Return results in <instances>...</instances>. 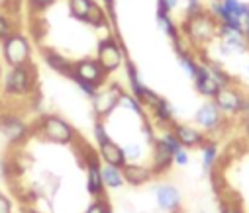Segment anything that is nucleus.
Returning a JSON list of instances; mask_svg holds the SVG:
<instances>
[{"label": "nucleus", "instance_id": "obj_1", "mask_svg": "<svg viewBox=\"0 0 249 213\" xmlns=\"http://www.w3.org/2000/svg\"><path fill=\"white\" fill-rule=\"evenodd\" d=\"M37 131L41 133V137L45 141H49V143H55V145H71L77 133L73 129V125L63 119V117H59V115H41L39 123H37Z\"/></svg>", "mask_w": 249, "mask_h": 213}, {"label": "nucleus", "instance_id": "obj_2", "mask_svg": "<svg viewBox=\"0 0 249 213\" xmlns=\"http://www.w3.org/2000/svg\"><path fill=\"white\" fill-rule=\"evenodd\" d=\"M153 196L157 201V207L163 213H180V205H182V196L178 192L177 186L161 182L153 188Z\"/></svg>", "mask_w": 249, "mask_h": 213}, {"label": "nucleus", "instance_id": "obj_3", "mask_svg": "<svg viewBox=\"0 0 249 213\" xmlns=\"http://www.w3.org/2000/svg\"><path fill=\"white\" fill-rule=\"evenodd\" d=\"M243 100H245V96H241L239 90H235L233 86H224V88H220V92L214 96L212 102L218 106V110L224 115H237V114H241Z\"/></svg>", "mask_w": 249, "mask_h": 213}, {"label": "nucleus", "instance_id": "obj_4", "mask_svg": "<svg viewBox=\"0 0 249 213\" xmlns=\"http://www.w3.org/2000/svg\"><path fill=\"white\" fill-rule=\"evenodd\" d=\"M195 121L196 125L200 127V131H206V133H214L222 127L224 123V114L218 110V106L214 102H206L202 104L196 114H195Z\"/></svg>", "mask_w": 249, "mask_h": 213}, {"label": "nucleus", "instance_id": "obj_5", "mask_svg": "<svg viewBox=\"0 0 249 213\" xmlns=\"http://www.w3.org/2000/svg\"><path fill=\"white\" fill-rule=\"evenodd\" d=\"M195 88L200 96L208 98V100H214V96L220 92V84L218 81L214 79V75L210 73V68L206 63H198V68H196V75H195Z\"/></svg>", "mask_w": 249, "mask_h": 213}, {"label": "nucleus", "instance_id": "obj_6", "mask_svg": "<svg viewBox=\"0 0 249 213\" xmlns=\"http://www.w3.org/2000/svg\"><path fill=\"white\" fill-rule=\"evenodd\" d=\"M171 129H173L175 137L178 139V143L184 149H196V147H200L206 141L204 131H200L198 127H193L189 123H175Z\"/></svg>", "mask_w": 249, "mask_h": 213}, {"label": "nucleus", "instance_id": "obj_7", "mask_svg": "<svg viewBox=\"0 0 249 213\" xmlns=\"http://www.w3.org/2000/svg\"><path fill=\"white\" fill-rule=\"evenodd\" d=\"M0 131H2V135L6 137V141H8V143H12V145L22 143V141L28 137V133H30L28 125L20 117H16V115H4V117H0Z\"/></svg>", "mask_w": 249, "mask_h": 213}, {"label": "nucleus", "instance_id": "obj_8", "mask_svg": "<svg viewBox=\"0 0 249 213\" xmlns=\"http://www.w3.org/2000/svg\"><path fill=\"white\" fill-rule=\"evenodd\" d=\"M122 172H124V180H126V184H130V186H143L153 178L151 168L143 166L140 163H128L122 168Z\"/></svg>", "mask_w": 249, "mask_h": 213}, {"label": "nucleus", "instance_id": "obj_9", "mask_svg": "<svg viewBox=\"0 0 249 213\" xmlns=\"http://www.w3.org/2000/svg\"><path fill=\"white\" fill-rule=\"evenodd\" d=\"M98 157H100V161L104 164H112V166H118V168H124L128 164L126 157H124L122 147L116 143V141H112V139L108 141V143L98 147Z\"/></svg>", "mask_w": 249, "mask_h": 213}, {"label": "nucleus", "instance_id": "obj_10", "mask_svg": "<svg viewBox=\"0 0 249 213\" xmlns=\"http://www.w3.org/2000/svg\"><path fill=\"white\" fill-rule=\"evenodd\" d=\"M102 180H104V186L110 190H120L126 184L122 168L112 166V164H102Z\"/></svg>", "mask_w": 249, "mask_h": 213}, {"label": "nucleus", "instance_id": "obj_11", "mask_svg": "<svg viewBox=\"0 0 249 213\" xmlns=\"http://www.w3.org/2000/svg\"><path fill=\"white\" fill-rule=\"evenodd\" d=\"M200 151H202V170L208 174L214 170L216 163H218V145L214 143V141H204V143L200 145Z\"/></svg>", "mask_w": 249, "mask_h": 213}, {"label": "nucleus", "instance_id": "obj_12", "mask_svg": "<svg viewBox=\"0 0 249 213\" xmlns=\"http://www.w3.org/2000/svg\"><path fill=\"white\" fill-rule=\"evenodd\" d=\"M122 151H124V157H126L128 163H138L143 155V149L140 143H128L126 147H122Z\"/></svg>", "mask_w": 249, "mask_h": 213}, {"label": "nucleus", "instance_id": "obj_13", "mask_svg": "<svg viewBox=\"0 0 249 213\" xmlns=\"http://www.w3.org/2000/svg\"><path fill=\"white\" fill-rule=\"evenodd\" d=\"M85 213H110V205L104 197H94V201L87 207Z\"/></svg>", "mask_w": 249, "mask_h": 213}, {"label": "nucleus", "instance_id": "obj_14", "mask_svg": "<svg viewBox=\"0 0 249 213\" xmlns=\"http://www.w3.org/2000/svg\"><path fill=\"white\" fill-rule=\"evenodd\" d=\"M191 163V157H189V149H178L175 155H173V164H177V166H186Z\"/></svg>", "mask_w": 249, "mask_h": 213}, {"label": "nucleus", "instance_id": "obj_15", "mask_svg": "<svg viewBox=\"0 0 249 213\" xmlns=\"http://www.w3.org/2000/svg\"><path fill=\"white\" fill-rule=\"evenodd\" d=\"M0 213H12V201L4 194H0Z\"/></svg>", "mask_w": 249, "mask_h": 213}, {"label": "nucleus", "instance_id": "obj_16", "mask_svg": "<svg viewBox=\"0 0 249 213\" xmlns=\"http://www.w3.org/2000/svg\"><path fill=\"white\" fill-rule=\"evenodd\" d=\"M220 213H243V209H241V205H237V203H224L222 205V209H220Z\"/></svg>", "mask_w": 249, "mask_h": 213}, {"label": "nucleus", "instance_id": "obj_17", "mask_svg": "<svg viewBox=\"0 0 249 213\" xmlns=\"http://www.w3.org/2000/svg\"><path fill=\"white\" fill-rule=\"evenodd\" d=\"M243 32H245V37L249 39V12L243 16Z\"/></svg>", "mask_w": 249, "mask_h": 213}, {"label": "nucleus", "instance_id": "obj_18", "mask_svg": "<svg viewBox=\"0 0 249 213\" xmlns=\"http://www.w3.org/2000/svg\"><path fill=\"white\" fill-rule=\"evenodd\" d=\"M241 115H245V117L249 115V98H245V100H243V108H241Z\"/></svg>", "mask_w": 249, "mask_h": 213}, {"label": "nucleus", "instance_id": "obj_19", "mask_svg": "<svg viewBox=\"0 0 249 213\" xmlns=\"http://www.w3.org/2000/svg\"><path fill=\"white\" fill-rule=\"evenodd\" d=\"M243 129H245V133L249 135V115H247V117L243 119Z\"/></svg>", "mask_w": 249, "mask_h": 213}, {"label": "nucleus", "instance_id": "obj_20", "mask_svg": "<svg viewBox=\"0 0 249 213\" xmlns=\"http://www.w3.org/2000/svg\"><path fill=\"white\" fill-rule=\"evenodd\" d=\"M24 213H39L37 209H24Z\"/></svg>", "mask_w": 249, "mask_h": 213}, {"label": "nucleus", "instance_id": "obj_21", "mask_svg": "<svg viewBox=\"0 0 249 213\" xmlns=\"http://www.w3.org/2000/svg\"><path fill=\"white\" fill-rule=\"evenodd\" d=\"M110 213H114V211H112V209H110Z\"/></svg>", "mask_w": 249, "mask_h": 213}, {"label": "nucleus", "instance_id": "obj_22", "mask_svg": "<svg viewBox=\"0 0 249 213\" xmlns=\"http://www.w3.org/2000/svg\"><path fill=\"white\" fill-rule=\"evenodd\" d=\"M0 117H2V115H0Z\"/></svg>", "mask_w": 249, "mask_h": 213}]
</instances>
